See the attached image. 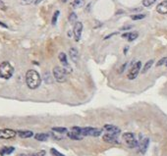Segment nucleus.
Here are the masks:
<instances>
[{
  "instance_id": "f257e3e1",
  "label": "nucleus",
  "mask_w": 167,
  "mask_h": 156,
  "mask_svg": "<svg viewBox=\"0 0 167 156\" xmlns=\"http://www.w3.org/2000/svg\"><path fill=\"white\" fill-rule=\"evenodd\" d=\"M26 83L30 89H35L40 85L42 79L39 74L35 70H29L26 74Z\"/></svg>"
},
{
  "instance_id": "f03ea898",
  "label": "nucleus",
  "mask_w": 167,
  "mask_h": 156,
  "mask_svg": "<svg viewBox=\"0 0 167 156\" xmlns=\"http://www.w3.org/2000/svg\"><path fill=\"white\" fill-rule=\"evenodd\" d=\"M14 68L9 62H2L0 64V77L5 80H8L13 76Z\"/></svg>"
},
{
  "instance_id": "7ed1b4c3",
  "label": "nucleus",
  "mask_w": 167,
  "mask_h": 156,
  "mask_svg": "<svg viewBox=\"0 0 167 156\" xmlns=\"http://www.w3.org/2000/svg\"><path fill=\"white\" fill-rule=\"evenodd\" d=\"M53 77L58 83H64L67 80V71L62 67H54L53 69Z\"/></svg>"
},
{
  "instance_id": "20e7f679",
  "label": "nucleus",
  "mask_w": 167,
  "mask_h": 156,
  "mask_svg": "<svg viewBox=\"0 0 167 156\" xmlns=\"http://www.w3.org/2000/svg\"><path fill=\"white\" fill-rule=\"evenodd\" d=\"M122 137L125 144H127V146H129L130 148H135L139 145L138 140L136 139L133 132H125V134H123Z\"/></svg>"
},
{
  "instance_id": "39448f33",
  "label": "nucleus",
  "mask_w": 167,
  "mask_h": 156,
  "mask_svg": "<svg viewBox=\"0 0 167 156\" xmlns=\"http://www.w3.org/2000/svg\"><path fill=\"white\" fill-rule=\"evenodd\" d=\"M102 132V130L91 128V127H88V128H83L81 130V136H91V137H99Z\"/></svg>"
},
{
  "instance_id": "423d86ee",
  "label": "nucleus",
  "mask_w": 167,
  "mask_h": 156,
  "mask_svg": "<svg viewBox=\"0 0 167 156\" xmlns=\"http://www.w3.org/2000/svg\"><path fill=\"white\" fill-rule=\"evenodd\" d=\"M141 67H142V63H141L140 61L136 62V63L133 65L132 68H131L129 74H128V79L135 80L136 78L138 77L139 73H140V71H141Z\"/></svg>"
},
{
  "instance_id": "0eeeda50",
  "label": "nucleus",
  "mask_w": 167,
  "mask_h": 156,
  "mask_svg": "<svg viewBox=\"0 0 167 156\" xmlns=\"http://www.w3.org/2000/svg\"><path fill=\"white\" fill-rule=\"evenodd\" d=\"M17 135V132H15L14 130L11 129H2L0 130V139H10L15 137Z\"/></svg>"
},
{
  "instance_id": "6e6552de",
  "label": "nucleus",
  "mask_w": 167,
  "mask_h": 156,
  "mask_svg": "<svg viewBox=\"0 0 167 156\" xmlns=\"http://www.w3.org/2000/svg\"><path fill=\"white\" fill-rule=\"evenodd\" d=\"M74 36H75V40L77 41L80 40L81 38L82 32H83V24L81 22H76L75 26H74Z\"/></svg>"
},
{
  "instance_id": "1a4fd4ad",
  "label": "nucleus",
  "mask_w": 167,
  "mask_h": 156,
  "mask_svg": "<svg viewBox=\"0 0 167 156\" xmlns=\"http://www.w3.org/2000/svg\"><path fill=\"white\" fill-rule=\"evenodd\" d=\"M148 144H150V139H148V137H143V139H141L140 142H139V145H138L141 153L145 154L146 149H148Z\"/></svg>"
},
{
  "instance_id": "9d476101",
  "label": "nucleus",
  "mask_w": 167,
  "mask_h": 156,
  "mask_svg": "<svg viewBox=\"0 0 167 156\" xmlns=\"http://www.w3.org/2000/svg\"><path fill=\"white\" fill-rule=\"evenodd\" d=\"M103 140L105 142H108V144H118V139H117V136L113 134H106L103 136Z\"/></svg>"
},
{
  "instance_id": "9b49d317",
  "label": "nucleus",
  "mask_w": 167,
  "mask_h": 156,
  "mask_svg": "<svg viewBox=\"0 0 167 156\" xmlns=\"http://www.w3.org/2000/svg\"><path fill=\"white\" fill-rule=\"evenodd\" d=\"M104 130H106L109 134H113V135H119L121 132V130H120L118 127L113 126V125H104Z\"/></svg>"
},
{
  "instance_id": "f8f14e48",
  "label": "nucleus",
  "mask_w": 167,
  "mask_h": 156,
  "mask_svg": "<svg viewBox=\"0 0 167 156\" xmlns=\"http://www.w3.org/2000/svg\"><path fill=\"white\" fill-rule=\"evenodd\" d=\"M156 11H157L159 14H167V0L165 1H162L160 4H158L156 6Z\"/></svg>"
},
{
  "instance_id": "ddd939ff",
  "label": "nucleus",
  "mask_w": 167,
  "mask_h": 156,
  "mask_svg": "<svg viewBox=\"0 0 167 156\" xmlns=\"http://www.w3.org/2000/svg\"><path fill=\"white\" fill-rule=\"evenodd\" d=\"M58 58H59V60H60L61 63H62L63 66L65 67L64 69L66 70V68H68L69 71L71 72V68H70V66H69V64H68V61H67V56H66V54L63 53V52H61V53H59Z\"/></svg>"
},
{
  "instance_id": "4468645a",
  "label": "nucleus",
  "mask_w": 167,
  "mask_h": 156,
  "mask_svg": "<svg viewBox=\"0 0 167 156\" xmlns=\"http://www.w3.org/2000/svg\"><path fill=\"white\" fill-rule=\"evenodd\" d=\"M17 135L22 139H29L33 136V132L30 131H18Z\"/></svg>"
},
{
  "instance_id": "2eb2a0df",
  "label": "nucleus",
  "mask_w": 167,
  "mask_h": 156,
  "mask_svg": "<svg viewBox=\"0 0 167 156\" xmlns=\"http://www.w3.org/2000/svg\"><path fill=\"white\" fill-rule=\"evenodd\" d=\"M138 35H139L138 33H124V35H122V37L127 38L129 41H133L138 37Z\"/></svg>"
},
{
  "instance_id": "dca6fc26",
  "label": "nucleus",
  "mask_w": 167,
  "mask_h": 156,
  "mask_svg": "<svg viewBox=\"0 0 167 156\" xmlns=\"http://www.w3.org/2000/svg\"><path fill=\"white\" fill-rule=\"evenodd\" d=\"M69 54H70V57L71 59L73 60L74 62H77L78 61V58H79V53H78V50L76 48H71L70 51H69Z\"/></svg>"
},
{
  "instance_id": "f3484780",
  "label": "nucleus",
  "mask_w": 167,
  "mask_h": 156,
  "mask_svg": "<svg viewBox=\"0 0 167 156\" xmlns=\"http://www.w3.org/2000/svg\"><path fill=\"white\" fill-rule=\"evenodd\" d=\"M14 150H15L14 147H3L1 150H0V154H1L2 156L7 155V154H11Z\"/></svg>"
},
{
  "instance_id": "a211bd4d",
  "label": "nucleus",
  "mask_w": 167,
  "mask_h": 156,
  "mask_svg": "<svg viewBox=\"0 0 167 156\" xmlns=\"http://www.w3.org/2000/svg\"><path fill=\"white\" fill-rule=\"evenodd\" d=\"M35 139L38 140V141H45L48 139V135L47 134H37L35 136Z\"/></svg>"
},
{
  "instance_id": "6ab92c4d",
  "label": "nucleus",
  "mask_w": 167,
  "mask_h": 156,
  "mask_svg": "<svg viewBox=\"0 0 167 156\" xmlns=\"http://www.w3.org/2000/svg\"><path fill=\"white\" fill-rule=\"evenodd\" d=\"M67 136H68V137H70L71 139H75V140H81L83 137H82V136H79V135L75 134L74 132H67Z\"/></svg>"
},
{
  "instance_id": "aec40b11",
  "label": "nucleus",
  "mask_w": 167,
  "mask_h": 156,
  "mask_svg": "<svg viewBox=\"0 0 167 156\" xmlns=\"http://www.w3.org/2000/svg\"><path fill=\"white\" fill-rule=\"evenodd\" d=\"M85 4V1L84 0H75V1L72 3V6L74 8H80V7H83Z\"/></svg>"
},
{
  "instance_id": "412c9836",
  "label": "nucleus",
  "mask_w": 167,
  "mask_h": 156,
  "mask_svg": "<svg viewBox=\"0 0 167 156\" xmlns=\"http://www.w3.org/2000/svg\"><path fill=\"white\" fill-rule=\"evenodd\" d=\"M152 64H153V60H150V61H148L146 63V65H145V67H143V71H142V73H146L148 71V70L150 69V67L152 66Z\"/></svg>"
},
{
  "instance_id": "4be33fe9",
  "label": "nucleus",
  "mask_w": 167,
  "mask_h": 156,
  "mask_svg": "<svg viewBox=\"0 0 167 156\" xmlns=\"http://www.w3.org/2000/svg\"><path fill=\"white\" fill-rule=\"evenodd\" d=\"M52 131L59 132V134H67V132H68L66 128H61V127H55V128H52Z\"/></svg>"
},
{
  "instance_id": "5701e85b",
  "label": "nucleus",
  "mask_w": 167,
  "mask_h": 156,
  "mask_svg": "<svg viewBox=\"0 0 167 156\" xmlns=\"http://www.w3.org/2000/svg\"><path fill=\"white\" fill-rule=\"evenodd\" d=\"M155 1L156 0H143V5L145 7H150L155 3Z\"/></svg>"
},
{
  "instance_id": "b1692460",
  "label": "nucleus",
  "mask_w": 167,
  "mask_h": 156,
  "mask_svg": "<svg viewBox=\"0 0 167 156\" xmlns=\"http://www.w3.org/2000/svg\"><path fill=\"white\" fill-rule=\"evenodd\" d=\"M145 17H146L145 14H137V15H133V16L131 17V18H132V20L136 21V20H142Z\"/></svg>"
},
{
  "instance_id": "393cba45",
  "label": "nucleus",
  "mask_w": 167,
  "mask_h": 156,
  "mask_svg": "<svg viewBox=\"0 0 167 156\" xmlns=\"http://www.w3.org/2000/svg\"><path fill=\"white\" fill-rule=\"evenodd\" d=\"M77 20V15L75 13H71L70 16H69V22L71 23V24H74V23L76 22Z\"/></svg>"
},
{
  "instance_id": "a878e982",
  "label": "nucleus",
  "mask_w": 167,
  "mask_h": 156,
  "mask_svg": "<svg viewBox=\"0 0 167 156\" xmlns=\"http://www.w3.org/2000/svg\"><path fill=\"white\" fill-rule=\"evenodd\" d=\"M50 151H51V153H52L53 156H65L64 154H62L61 152H59L58 150H56L55 148H51Z\"/></svg>"
},
{
  "instance_id": "bb28decb",
  "label": "nucleus",
  "mask_w": 167,
  "mask_h": 156,
  "mask_svg": "<svg viewBox=\"0 0 167 156\" xmlns=\"http://www.w3.org/2000/svg\"><path fill=\"white\" fill-rule=\"evenodd\" d=\"M59 14H60V12H59V11H55L54 15H53V17H52V22H51V23H52V25H55V24H56Z\"/></svg>"
},
{
  "instance_id": "cd10ccee",
  "label": "nucleus",
  "mask_w": 167,
  "mask_h": 156,
  "mask_svg": "<svg viewBox=\"0 0 167 156\" xmlns=\"http://www.w3.org/2000/svg\"><path fill=\"white\" fill-rule=\"evenodd\" d=\"M166 63H167V57H164V58L160 59V60H159V61L157 62L156 66L159 67V66H161V65H163V64H165V65H166Z\"/></svg>"
},
{
  "instance_id": "c85d7f7f",
  "label": "nucleus",
  "mask_w": 167,
  "mask_h": 156,
  "mask_svg": "<svg viewBox=\"0 0 167 156\" xmlns=\"http://www.w3.org/2000/svg\"><path fill=\"white\" fill-rule=\"evenodd\" d=\"M44 155H45L44 150H40V151H38V152L33 153V154H30V156H44Z\"/></svg>"
},
{
  "instance_id": "c756f323",
  "label": "nucleus",
  "mask_w": 167,
  "mask_h": 156,
  "mask_svg": "<svg viewBox=\"0 0 167 156\" xmlns=\"http://www.w3.org/2000/svg\"><path fill=\"white\" fill-rule=\"evenodd\" d=\"M0 9L6 10V6H5V4L3 3V1H2V0H0Z\"/></svg>"
},
{
  "instance_id": "7c9ffc66",
  "label": "nucleus",
  "mask_w": 167,
  "mask_h": 156,
  "mask_svg": "<svg viewBox=\"0 0 167 156\" xmlns=\"http://www.w3.org/2000/svg\"><path fill=\"white\" fill-rule=\"evenodd\" d=\"M0 26H1V27H3V28H7V26L5 24H3V23H1V22H0Z\"/></svg>"
},
{
  "instance_id": "2f4dec72",
  "label": "nucleus",
  "mask_w": 167,
  "mask_h": 156,
  "mask_svg": "<svg viewBox=\"0 0 167 156\" xmlns=\"http://www.w3.org/2000/svg\"><path fill=\"white\" fill-rule=\"evenodd\" d=\"M40 1H42V0H37V1H35V4H38V3H39Z\"/></svg>"
},
{
  "instance_id": "473e14b6",
  "label": "nucleus",
  "mask_w": 167,
  "mask_h": 156,
  "mask_svg": "<svg viewBox=\"0 0 167 156\" xmlns=\"http://www.w3.org/2000/svg\"><path fill=\"white\" fill-rule=\"evenodd\" d=\"M17 156H27L26 154H19V155H17Z\"/></svg>"
},
{
  "instance_id": "72a5a7b5",
  "label": "nucleus",
  "mask_w": 167,
  "mask_h": 156,
  "mask_svg": "<svg viewBox=\"0 0 167 156\" xmlns=\"http://www.w3.org/2000/svg\"><path fill=\"white\" fill-rule=\"evenodd\" d=\"M166 66H167V63H166Z\"/></svg>"
}]
</instances>
